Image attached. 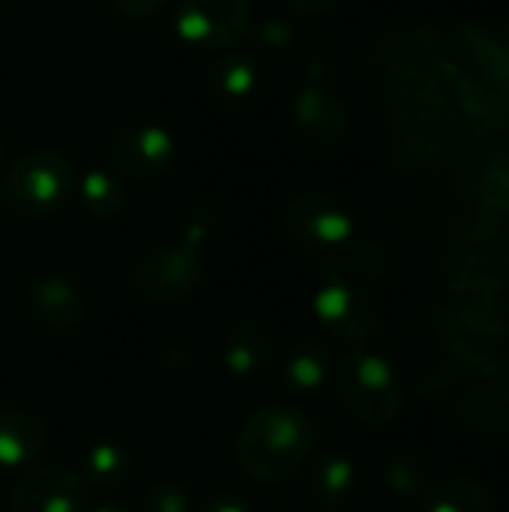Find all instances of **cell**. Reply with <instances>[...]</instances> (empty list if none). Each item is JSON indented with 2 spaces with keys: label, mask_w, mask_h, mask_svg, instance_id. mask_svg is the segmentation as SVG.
I'll use <instances>...</instances> for the list:
<instances>
[{
  "label": "cell",
  "mask_w": 509,
  "mask_h": 512,
  "mask_svg": "<svg viewBox=\"0 0 509 512\" xmlns=\"http://www.w3.org/2000/svg\"><path fill=\"white\" fill-rule=\"evenodd\" d=\"M27 312L36 324L51 330H72L84 318L81 291L63 276H42L27 288Z\"/></svg>",
  "instance_id": "30bf717a"
},
{
  "label": "cell",
  "mask_w": 509,
  "mask_h": 512,
  "mask_svg": "<svg viewBox=\"0 0 509 512\" xmlns=\"http://www.w3.org/2000/svg\"><path fill=\"white\" fill-rule=\"evenodd\" d=\"M315 318L342 342L348 345H363L372 339V333L378 330V300L354 279H342V276H327V282L318 288L315 300H312Z\"/></svg>",
  "instance_id": "277c9868"
},
{
  "label": "cell",
  "mask_w": 509,
  "mask_h": 512,
  "mask_svg": "<svg viewBox=\"0 0 509 512\" xmlns=\"http://www.w3.org/2000/svg\"><path fill=\"white\" fill-rule=\"evenodd\" d=\"M78 192H81L84 210L99 216V219H111V216H117L126 207V192H123L120 180L114 174H108V171L84 174Z\"/></svg>",
  "instance_id": "44dd1931"
},
{
  "label": "cell",
  "mask_w": 509,
  "mask_h": 512,
  "mask_svg": "<svg viewBox=\"0 0 509 512\" xmlns=\"http://www.w3.org/2000/svg\"><path fill=\"white\" fill-rule=\"evenodd\" d=\"M357 489V468L348 456H327L309 471V498L321 510H339Z\"/></svg>",
  "instance_id": "5bb4252c"
},
{
  "label": "cell",
  "mask_w": 509,
  "mask_h": 512,
  "mask_svg": "<svg viewBox=\"0 0 509 512\" xmlns=\"http://www.w3.org/2000/svg\"><path fill=\"white\" fill-rule=\"evenodd\" d=\"M423 512H492V498L477 480L453 477L426 492Z\"/></svg>",
  "instance_id": "2e32d148"
},
{
  "label": "cell",
  "mask_w": 509,
  "mask_h": 512,
  "mask_svg": "<svg viewBox=\"0 0 509 512\" xmlns=\"http://www.w3.org/2000/svg\"><path fill=\"white\" fill-rule=\"evenodd\" d=\"M288 234L309 249H339L354 234L351 213L327 195H300L285 210Z\"/></svg>",
  "instance_id": "ba28073f"
},
{
  "label": "cell",
  "mask_w": 509,
  "mask_h": 512,
  "mask_svg": "<svg viewBox=\"0 0 509 512\" xmlns=\"http://www.w3.org/2000/svg\"><path fill=\"white\" fill-rule=\"evenodd\" d=\"M330 372H333V363H330V354L321 345H300L288 357L282 375H285V384L291 390L309 396V393H315V390H321L327 384Z\"/></svg>",
  "instance_id": "d6986e66"
},
{
  "label": "cell",
  "mask_w": 509,
  "mask_h": 512,
  "mask_svg": "<svg viewBox=\"0 0 509 512\" xmlns=\"http://www.w3.org/2000/svg\"><path fill=\"white\" fill-rule=\"evenodd\" d=\"M459 417H468V426L477 432H509V378L474 390Z\"/></svg>",
  "instance_id": "9a60e30c"
},
{
  "label": "cell",
  "mask_w": 509,
  "mask_h": 512,
  "mask_svg": "<svg viewBox=\"0 0 509 512\" xmlns=\"http://www.w3.org/2000/svg\"><path fill=\"white\" fill-rule=\"evenodd\" d=\"M273 351H276L273 330L258 318H246L228 330L222 345V363L231 375L249 378L273 363Z\"/></svg>",
  "instance_id": "7c38bea8"
},
{
  "label": "cell",
  "mask_w": 509,
  "mask_h": 512,
  "mask_svg": "<svg viewBox=\"0 0 509 512\" xmlns=\"http://www.w3.org/2000/svg\"><path fill=\"white\" fill-rule=\"evenodd\" d=\"M87 512H132V507H126L120 501H105V504H99V507H93V510Z\"/></svg>",
  "instance_id": "4316f807"
},
{
  "label": "cell",
  "mask_w": 509,
  "mask_h": 512,
  "mask_svg": "<svg viewBox=\"0 0 509 512\" xmlns=\"http://www.w3.org/2000/svg\"><path fill=\"white\" fill-rule=\"evenodd\" d=\"M0 159H3V144H0Z\"/></svg>",
  "instance_id": "83f0119b"
},
{
  "label": "cell",
  "mask_w": 509,
  "mask_h": 512,
  "mask_svg": "<svg viewBox=\"0 0 509 512\" xmlns=\"http://www.w3.org/2000/svg\"><path fill=\"white\" fill-rule=\"evenodd\" d=\"M12 512H87L90 492L87 483L63 465L30 468L9 495Z\"/></svg>",
  "instance_id": "8992f818"
},
{
  "label": "cell",
  "mask_w": 509,
  "mask_h": 512,
  "mask_svg": "<svg viewBox=\"0 0 509 512\" xmlns=\"http://www.w3.org/2000/svg\"><path fill=\"white\" fill-rule=\"evenodd\" d=\"M171 159H174V138L153 123L129 126L111 141V162L135 180L162 174L171 165Z\"/></svg>",
  "instance_id": "9c48e42d"
},
{
  "label": "cell",
  "mask_w": 509,
  "mask_h": 512,
  "mask_svg": "<svg viewBox=\"0 0 509 512\" xmlns=\"http://www.w3.org/2000/svg\"><path fill=\"white\" fill-rule=\"evenodd\" d=\"M237 465L255 483H285L315 450L312 423L291 408L270 405L252 411L237 432Z\"/></svg>",
  "instance_id": "6da1fadb"
},
{
  "label": "cell",
  "mask_w": 509,
  "mask_h": 512,
  "mask_svg": "<svg viewBox=\"0 0 509 512\" xmlns=\"http://www.w3.org/2000/svg\"><path fill=\"white\" fill-rule=\"evenodd\" d=\"M192 498L180 483H156L144 495V512H189Z\"/></svg>",
  "instance_id": "603a6c76"
},
{
  "label": "cell",
  "mask_w": 509,
  "mask_h": 512,
  "mask_svg": "<svg viewBox=\"0 0 509 512\" xmlns=\"http://www.w3.org/2000/svg\"><path fill=\"white\" fill-rule=\"evenodd\" d=\"M117 12L129 15V18H144V15H153L165 0H111Z\"/></svg>",
  "instance_id": "d4e9b609"
},
{
  "label": "cell",
  "mask_w": 509,
  "mask_h": 512,
  "mask_svg": "<svg viewBox=\"0 0 509 512\" xmlns=\"http://www.w3.org/2000/svg\"><path fill=\"white\" fill-rule=\"evenodd\" d=\"M204 273V261L198 246L183 240L156 246L135 267V291L150 303H180L186 300Z\"/></svg>",
  "instance_id": "5b68a950"
},
{
  "label": "cell",
  "mask_w": 509,
  "mask_h": 512,
  "mask_svg": "<svg viewBox=\"0 0 509 512\" xmlns=\"http://www.w3.org/2000/svg\"><path fill=\"white\" fill-rule=\"evenodd\" d=\"M198 512H252L249 510V504L240 498V495H234V492H222V495H213L204 507Z\"/></svg>",
  "instance_id": "cb8c5ba5"
},
{
  "label": "cell",
  "mask_w": 509,
  "mask_h": 512,
  "mask_svg": "<svg viewBox=\"0 0 509 512\" xmlns=\"http://www.w3.org/2000/svg\"><path fill=\"white\" fill-rule=\"evenodd\" d=\"M336 396L345 411L366 426H390L402 411V384L393 363L363 345L339 360Z\"/></svg>",
  "instance_id": "7a4b0ae2"
},
{
  "label": "cell",
  "mask_w": 509,
  "mask_h": 512,
  "mask_svg": "<svg viewBox=\"0 0 509 512\" xmlns=\"http://www.w3.org/2000/svg\"><path fill=\"white\" fill-rule=\"evenodd\" d=\"M255 81H258L255 66L243 57H225L210 69V90L216 96H225V99L249 96Z\"/></svg>",
  "instance_id": "7402d4cb"
},
{
  "label": "cell",
  "mask_w": 509,
  "mask_h": 512,
  "mask_svg": "<svg viewBox=\"0 0 509 512\" xmlns=\"http://www.w3.org/2000/svg\"><path fill=\"white\" fill-rule=\"evenodd\" d=\"M390 270V261L381 246L372 243H354L345 246V252H336L324 261V276H342V279H384Z\"/></svg>",
  "instance_id": "e0dca14e"
},
{
  "label": "cell",
  "mask_w": 509,
  "mask_h": 512,
  "mask_svg": "<svg viewBox=\"0 0 509 512\" xmlns=\"http://www.w3.org/2000/svg\"><path fill=\"white\" fill-rule=\"evenodd\" d=\"M75 189L72 165L57 153L21 156L0 183V201L15 216H48L66 204Z\"/></svg>",
  "instance_id": "3957f363"
},
{
  "label": "cell",
  "mask_w": 509,
  "mask_h": 512,
  "mask_svg": "<svg viewBox=\"0 0 509 512\" xmlns=\"http://www.w3.org/2000/svg\"><path fill=\"white\" fill-rule=\"evenodd\" d=\"M87 486H99V489H114L129 477V453L123 444H111V441H96L81 462V474H78Z\"/></svg>",
  "instance_id": "ac0fdd59"
},
{
  "label": "cell",
  "mask_w": 509,
  "mask_h": 512,
  "mask_svg": "<svg viewBox=\"0 0 509 512\" xmlns=\"http://www.w3.org/2000/svg\"><path fill=\"white\" fill-rule=\"evenodd\" d=\"M294 126L309 144L327 147V144H336L345 135L348 117H345L342 102L330 90L306 87L294 99Z\"/></svg>",
  "instance_id": "8fae6325"
},
{
  "label": "cell",
  "mask_w": 509,
  "mask_h": 512,
  "mask_svg": "<svg viewBox=\"0 0 509 512\" xmlns=\"http://www.w3.org/2000/svg\"><path fill=\"white\" fill-rule=\"evenodd\" d=\"M45 423L30 411H0V468H27L45 450Z\"/></svg>",
  "instance_id": "4fadbf2b"
},
{
  "label": "cell",
  "mask_w": 509,
  "mask_h": 512,
  "mask_svg": "<svg viewBox=\"0 0 509 512\" xmlns=\"http://www.w3.org/2000/svg\"><path fill=\"white\" fill-rule=\"evenodd\" d=\"M384 480L390 486L393 495L399 498H417L426 495L429 489V468L426 459L414 450H396L387 465H384Z\"/></svg>",
  "instance_id": "ffe728a7"
},
{
  "label": "cell",
  "mask_w": 509,
  "mask_h": 512,
  "mask_svg": "<svg viewBox=\"0 0 509 512\" xmlns=\"http://www.w3.org/2000/svg\"><path fill=\"white\" fill-rule=\"evenodd\" d=\"M252 12L246 0H180L174 27L180 39L204 48H225L243 39Z\"/></svg>",
  "instance_id": "52a82bcc"
},
{
  "label": "cell",
  "mask_w": 509,
  "mask_h": 512,
  "mask_svg": "<svg viewBox=\"0 0 509 512\" xmlns=\"http://www.w3.org/2000/svg\"><path fill=\"white\" fill-rule=\"evenodd\" d=\"M297 12H303V15H324V12H330L339 0H288Z\"/></svg>",
  "instance_id": "484cf974"
}]
</instances>
